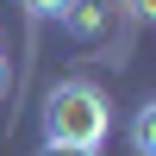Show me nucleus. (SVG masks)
<instances>
[{
  "mask_svg": "<svg viewBox=\"0 0 156 156\" xmlns=\"http://www.w3.org/2000/svg\"><path fill=\"white\" fill-rule=\"evenodd\" d=\"M112 131V106L87 75H69L44 94V144H106Z\"/></svg>",
  "mask_w": 156,
  "mask_h": 156,
  "instance_id": "nucleus-1",
  "label": "nucleus"
},
{
  "mask_svg": "<svg viewBox=\"0 0 156 156\" xmlns=\"http://www.w3.org/2000/svg\"><path fill=\"white\" fill-rule=\"evenodd\" d=\"M56 25H62L69 37H81V44H87V37L106 31V0H69V12H62Z\"/></svg>",
  "mask_w": 156,
  "mask_h": 156,
  "instance_id": "nucleus-2",
  "label": "nucleus"
},
{
  "mask_svg": "<svg viewBox=\"0 0 156 156\" xmlns=\"http://www.w3.org/2000/svg\"><path fill=\"white\" fill-rule=\"evenodd\" d=\"M131 156H156V100L131 112Z\"/></svg>",
  "mask_w": 156,
  "mask_h": 156,
  "instance_id": "nucleus-3",
  "label": "nucleus"
},
{
  "mask_svg": "<svg viewBox=\"0 0 156 156\" xmlns=\"http://www.w3.org/2000/svg\"><path fill=\"white\" fill-rule=\"evenodd\" d=\"M19 6H25V19H31V25H44V19H62L69 0H19Z\"/></svg>",
  "mask_w": 156,
  "mask_h": 156,
  "instance_id": "nucleus-4",
  "label": "nucleus"
},
{
  "mask_svg": "<svg viewBox=\"0 0 156 156\" xmlns=\"http://www.w3.org/2000/svg\"><path fill=\"white\" fill-rule=\"evenodd\" d=\"M37 156H100V150H94V144H44Z\"/></svg>",
  "mask_w": 156,
  "mask_h": 156,
  "instance_id": "nucleus-5",
  "label": "nucleus"
},
{
  "mask_svg": "<svg viewBox=\"0 0 156 156\" xmlns=\"http://www.w3.org/2000/svg\"><path fill=\"white\" fill-rule=\"evenodd\" d=\"M131 12H137V19H144V12H150V0H131Z\"/></svg>",
  "mask_w": 156,
  "mask_h": 156,
  "instance_id": "nucleus-6",
  "label": "nucleus"
},
{
  "mask_svg": "<svg viewBox=\"0 0 156 156\" xmlns=\"http://www.w3.org/2000/svg\"><path fill=\"white\" fill-rule=\"evenodd\" d=\"M0 87H6V62H0Z\"/></svg>",
  "mask_w": 156,
  "mask_h": 156,
  "instance_id": "nucleus-7",
  "label": "nucleus"
}]
</instances>
